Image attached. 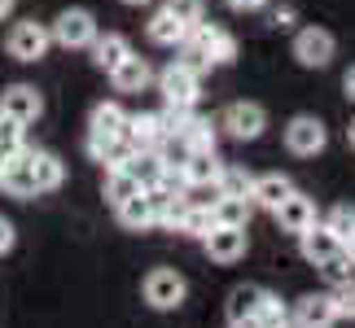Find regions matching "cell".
I'll list each match as a JSON object with an SVG mask.
<instances>
[{
	"mask_svg": "<svg viewBox=\"0 0 355 328\" xmlns=\"http://www.w3.org/2000/svg\"><path fill=\"white\" fill-rule=\"evenodd\" d=\"M49 31H53V44H62V48H92V39L101 35L97 18L88 9H62Z\"/></svg>",
	"mask_w": 355,
	"mask_h": 328,
	"instance_id": "6da1fadb",
	"label": "cell"
},
{
	"mask_svg": "<svg viewBox=\"0 0 355 328\" xmlns=\"http://www.w3.org/2000/svg\"><path fill=\"white\" fill-rule=\"evenodd\" d=\"M184 44H189V48H198L211 66H228V62L237 57V39L228 35L224 26H215V22H198L193 31H189Z\"/></svg>",
	"mask_w": 355,
	"mask_h": 328,
	"instance_id": "7a4b0ae2",
	"label": "cell"
},
{
	"mask_svg": "<svg viewBox=\"0 0 355 328\" xmlns=\"http://www.w3.org/2000/svg\"><path fill=\"white\" fill-rule=\"evenodd\" d=\"M49 44H53V31L44 22H13V31H9V39H5V48H9V57L13 62H40L49 53Z\"/></svg>",
	"mask_w": 355,
	"mask_h": 328,
	"instance_id": "3957f363",
	"label": "cell"
},
{
	"mask_svg": "<svg viewBox=\"0 0 355 328\" xmlns=\"http://www.w3.org/2000/svg\"><path fill=\"white\" fill-rule=\"evenodd\" d=\"M329 145V131H324V122L316 114H298L285 122V149L298 158H316L320 149Z\"/></svg>",
	"mask_w": 355,
	"mask_h": 328,
	"instance_id": "277c9868",
	"label": "cell"
},
{
	"mask_svg": "<svg viewBox=\"0 0 355 328\" xmlns=\"http://www.w3.org/2000/svg\"><path fill=\"white\" fill-rule=\"evenodd\" d=\"M184 293H189V284H184L180 271H171V267H158V271L145 276V302L154 311H175L184 302Z\"/></svg>",
	"mask_w": 355,
	"mask_h": 328,
	"instance_id": "5b68a950",
	"label": "cell"
},
{
	"mask_svg": "<svg viewBox=\"0 0 355 328\" xmlns=\"http://www.w3.org/2000/svg\"><path fill=\"white\" fill-rule=\"evenodd\" d=\"M220 127L233 136V140H259L268 127V114H263V105H254V101H233L220 114Z\"/></svg>",
	"mask_w": 355,
	"mask_h": 328,
	"instance_id": "8992f818",
	"label": "cell"
},
{
	"mask_svg": "<svg viewBox=\"0 0 355 328\" xmlns=\"http://www.w3.org/2000/svg\"><path fill=\"white\" fill-rule=\"evenodd\" d=\"M334 35L324 31V26H303V31L294 35V57L298 66H307V71H324V66L334 62Z\"/></svg>",
	"mask_w": 355,
	"mask_h": 328,
	"instance_id": "52a82bcc",
	"label": "cell"
},
{
	"mask_svg": "<svg viewBox=\"0 0 355 328\" xmlns=\"http://www.w3.org/2000/svg\"><path fill=\"white\" fill-rule=\"evenodd\" d=\"M198 84H202V75H193V71H189V66H180V62H171L167 71L158 75L162 101H167V105H180V109H193V101H198Z\"/></svg>",
	"mask_w": 355,
	"mask_h": 328,
	"instance_id": "ba28073f",
	"label": "cell"
},
{
	"mask_svg": "<svg viewBox=\"0 0 355 328\" xmlns=\"http://www.w3.org/2000/svg\"><path fill=\"white\" fill-rule=\"evenodd\" d=\"M0 193H9V197H35L40 193L26 149H18V154H9L5 162H0Z\"/></svg>",
	"mask_w": 355,
	"mask_h": 328,
	"instance_id": "9c48e42d",
	"label": "cell"
},
{
	"mask_svg": "<svg viewBox=\"0 0 355 328\" xmlns=\"http://www.w3.org/2000/svg\"><path fill=\"white\" fill-rule=\"evenodd\" d=\"M0 114L22 122V127H31V122L44 114V101H40V92L31 84H13V88L0 92Z\"/></svg>",
	"mask_w": 355,
	"mask_h": 328,
	"instance_id": "30bf717a",
	"label": "cell"
},
{
	"mask_svg": "<svg viewBox=\"0 0 355 328\" xmlns=\"http://www.w3.org/2000/svg\"><path fill=\"white\" fill-rule=\"evenodd\" d=\"M123 127H128V114H123V105H119V101H101L97 109H92V118H88V154H97L105 140L123 136Z\"/></svg>",
	"mask_w": 355,
	"mask_h": 328,
	"instance_id": "8fae6325",
	"label": "cell"
},
{
	"mask_svg": "<svg viewBox=\"0 0 355 328\" xmlns=\"http://www.w3.org/2000/svg\"><path fill=\"white\" fill-rule=\"evenodd\" d=\"M272 215H277L281 232H294V237H298V232H307L311 224H316V201L303 197V193H290V197H285Z\"/></svg>",
	"mask_w": 355,
	"mask_h": 328,
	"instance_id": "7c38bea8",
	"label": "cell"
},
{
	"mask_svg": "<svg viewBox=\"0 0 355 328\" xmlns=\"http://www.w3.org/2000/svg\"><path fill=\"white\" fill-rule=\"evenodd\" d=\"M202 245L215 263H237V258H245V228H211Z\"/></svg>",
	"mask_w": 355,
	"mask_h": 328,
	"instance_id": "4fadbf2b",
	"label": "cell"
},
{
	"mask_svg": "<svg viewBox=\"0 0 355 328\" xmlns=\"http://www.w3.org/2000/svg\"><path fill=\"white\" fill-rule=\"evenodd\" d=\"M334 320H338L334 293H307V298H298V307H294V328H329Z\"/></svg>",
	"mask_w": 355,
	"mask_h": 328,
	"instance_id": "5bb4252c",
	"label": "cell"
},
{
	"mask_svg": "<svg viewBox=\"0 0 355 328\" xmlns=\"http://www.w3.org/2000/svg\"><path fill=\"white\" fill-rule=\"evenodd\" d=\"M145 35L154 39V44H162V48H180L184 39H189V26H184L180 18H175V13H171V5H162V9L154 13V18L145 22Z\"/></svg>",
	"mask_w": 355,
	"mask_h": 328,
	"instance_id": "9a60e30c",
	"label": "cell"
},
{
	"mask_svg": "<svg viewBox=\"0 0 355 328\" xmlns=\"http://www.w3.org/2000/svg\"><path fill=\"white\" fill-rule=\"evenodd\" d=\"M298 250H303L307 263H316V267H320L324 258H334L338 250H343V241H338L324 224H311L307 232H298Z\"/></svg>",
	"mask_w": 355,
	"mask_h": 328,
	"instance_id": "2e32d148",
	"label": "cell"
},
{
	"mask_svg": "<svg viewBox=\"0 0 355 328\" xmlns=\"http://www.w3.org/2000/svg\"><path fill=\"white\" fill-rule=\"evenodd\" d=\"M110 84H114V92H145L149 84H154V71H149V62L145 57H123L114 71H110Z\"/></svg>",
	"mask_w": 355,
	"mask_h": 328,
	"instance_id": "e0dca14e",
	"label": "cell"
},
{
	"mask_svg": "<svg viewBox=\"0 0 355 328\" xmlns=\"http://www.w3.org/2000/svg\"><path fill=\"white\" fill-rule=\"evenodd\" d=\"M220 171H224V162L215 158V149L211 154H189V162L180 167V180H184V188H215Z\"/></svg>",
	"mask_w": 355,
	"mask_h": 328,
	"instance_id": "ac0fdd59",
	"label": "cell"
},
{
	"mask_svg": "<svg viewBox=\"0 0 355 328\" xmlns=\"http://www.w3.org/2000/svg\"><path fill=\"white\" fill-rule=\"evenodd\" d=\"M294 193V184H290V175H281V171H268V175H254V188H250V201L254 206H263V210H277L285 197Z\"/></svg>",
	"mask_w": 355,
	"mask_h": 328,
	"instance_id": "d6986e66",
	"label": "cell"
},
{
	"mask_svg": "<svg viewBox=\"0 0 355 328\" xmlns=\"http://www.w3.org/2000/svg\"><path fill=\"white\" fill-rule=\"evenodd\" d=\"M26 158H31V171H35L40 193H53V188H62L66 167H62L58 154H49V149H26Z\"/></svg>",
	"mask_w": 355,
	"mask_h": 328,
	"instance_id": "ffe728a7",
	"label": "cell"
},
{
	"mask_svg": "<svg viewBox=\"0 0 355 328\" xmlns=\"http://www.w3.org/2000/svg\"><path fill=\"white\" fill-rule=\"evenodd\" d=\"M123 57H132V44H128V39H123L119 31H105V35L92 39V66H97V71L110 75Z\"/></svg>",
	"mask_w": 355,
	"mask_h": 328,
	"instance_id": "44dd1931",
	"label": "cell"
},
{
	"mask_svg": "<svg viewBox=\"0 0 355 328\" xmlns=\"http://www.w3.org/2000/svg\"><path fill=\"white\" fill-rule=\"evenodd\" d=\"M123 136L136 145V149H158V140L167 131H162V118L158 114H128V127H123Z\"/></svg>",
	"mask_w": 355,
	"mask_h": 328,
	"instance_id": "7402d4cb",
	"label": "cell"
},
{
	"mask_svg": "<svg viewBox=\"0 0 355 328\" xmlns=\"http://www.w3.org/2000/svg\"><path fill=\"white\" fill-rule=\"evenodd\" d=\"M250 210H254L250 197H215L211 201L215 228H245V224H250Z\"/></svg>",
	"mask_w": 355,
	"mask_h": 328,
	"instance_id": "603a6c76",
	"label": "cell"
},
{
	"mask_svg": "<svg viewBox=\"0 0 355 328\" xmlns=\"http://www.w3.org/2000/svg\"><path fill=\"white\" fill-rule=\"evenodd\" d=\"M114 215H119V224L128 228V232L154 228V210H149V197H145V193H136V197L123 201V206H114Z\"/></svg>",
	"mask_w": 355,
	"mask_h": 328,
	"instance_id": "cb8c5ba5",
	"label": "cell"
},
{
	"mask_svg": "<svg viewBox=\"0 0 355 328\" xmlns=\"http://www.w3.org/2000/svg\"><path fill=\"white\" fill-rule=\"evenodd\" d=\"M259 302H263V289H259V284H237V289L228 293V324L259 316Z\"/></svg>",
	"mask_w": 355,
	"mask_h": 328,
	"instance_id": "d4e9b609",
	"label": "cell"
},
{
	"mask_svg": "<svg viewBox=\"0 0 355 328\" xmlns=\"http://www.w3.org/2000/svg\"><path fill=\"white\" fill-rule=\"evenodd\" d=\"M92 158H97L105 171H123V167H128V162L136 158V145L128 140V136H114V140H105Z\"/></svg>",
	"mask_w": 355,
	"mask_h": 328,
	"instance_id": "484cf974",
	"label": "cell"
},
{
	"mask_svg": "<svg viewBox=\"0 0 355 328\" xmlns=\"http://www.w3.org/2000/svg\"><path fill=\"white\" fill-rule=\"evenodd\" d=\"M250 188H254V175L241 171V167H228V162H224L220 180H215V193H220V197H250Z\"/></svg>",
	"mask_w": 355,
	"mask_h": 328,
	"instance_id": "4316f807",
	"label": "cell"
},
{
	"mask_svg": "<svg viewBox=\"0 0 355 328\" xmlns=\"http://www.w3.org/2000/svg\"><path fill=\"white\" fill-rule=\"evenodd\" d=\"M136 193H145V188H141V180H136L128 167H123V171H105V197H110L114 206H123V201L136 197Z\"/></svg>",
	"mask_w": 355,
	"mask_h": 328,
	"instance_id": "83f0119b",
	"label": "cell"
},
{
	"mask_svg": "<svg viewBox=\"0 0 355 328\" xmlns=\"http://www.w3.org/2000/svg\"><path fill=\"white\" fill-rule=\"evenodd\" d=\"M180 136H184V145L193 149V154H211V149H215V122H211V118H198V114H193V118L184 122Z\"/></svg>",
	"mask_w": 355,
	"mask_h": 328,
	"instance_id": "f1b7e54d",
	"label": "cell"
},
{
	"mask_svg": "<svg viewBox=\"0 0 355 328\" xmlns=\"http://www.w3.org/2000/svg\"><path fill=\"white\" fill-rule=\"evenodd\" d=\"M128 171L141 180V188H154V184L162 180V162H158L154 149H136V158L128 162Z\"/></svg>",
	"mask_w": 355,
	"mask_h": 328,
	"instance_id": "f546056e",
	"label": "cell"
},
{
	"mask_svg": "<svg viewBox=\"0 0 355 328\" xmlns=\"http://www.w3.org/2000/svg\"><path fill=\"white\" fill-rule=\"evenodd\" d=\"M211 228H215L211 206H207V201H189V210H184V219H180V232H184V237H207Z\"/></svg>",
	"mask_w": 355,
	"mask_h": 328,
	"instance_id": "4dcf8cb0",
	"label": "cell"
},
{
	"mask_svg": "<svg viewBox=\"0 0 355 328\" xmlns=\"http://www.w3.org/2000/svg\"><path fill=\"white\" fill-rule=\"evenodd\" d=\"M324 228L334 232L338 241H343V250L355 241V206H334L329 210V219H324Z\"/></svg>",
	"mask_w": 355,
	"mask_h": 328,
	"instance_id": "1f68e13d",
	"label": "cell"
},
{
	"mask_svg": "<svg viewBox=\"0 0 355 328\" xmlns=\"http://www.w3.org/2000/svg\"><path fill=\"white\" fill-rule=\"evenodd\" d=\"M334 311H338V320H355V276L334 284Z\"/></svg>",
	"mask_w": 355,
	"mask_h": 328,
	"instance_id": "d6a6232c",
	"label": "cell"
},
{
	"mask_svg": "<svg viewBox=\"0 0 355 328\" xmlns=\"http://www.w3.org/2000/svg\"><path fill=\"white\" fill-rule=\"evenodd\" d=\"M351 267H355V263H351V254H347V250H338L334 258H324V263H320V271H324V276H329L334 284L351 280Z\"/></svg>",
	"mask_w": 355,
	"mask_h": 328,
	"instance_id": "836d02e7",
	"label": "cell"
},
{
	"mask_svg": "<svg viewBox=\"0 0 355 328\" xmlns=\"http://www.w3.org/2000/svg\"><path fill=\"white\" fill-rule=\"evenodd\" d=\"M22 122H13V118H5L0 114V149H5V154H18V149H26L22 145Z\"/></svg>",
	"mask_w": 355,
	"mask_h": 328,
	"instance_id": "e575fe53",
	"label": "cell"
},
{
	"mask_svg": "<svg viewBox=\"0 0 355 328\" xmlns=\"http://www.w3.org/2000/svg\"><path fill=\"white\" fill-rule=\"evenodd\" d=\"M263 328H281L285 324V307H281V298H272V293H263V302H259V316H254Z\"/></svg>",
	"mask_w": 355,
	"mask_h": 328,
	"instance_id": "d590c367",
	"label": "cell"
},
{
	"mask_svg": "<svg viewBox=\"0 0 355 328\" xmlns=\"http://www.w3.org/2000/svg\"><path fill=\"white\" fill-rule=\"evenodd\" d=\"M167 5H171V13L189 26V31H193L198 22H207V18H202V0H167Z\"/></svg>",
	"mask_w": 355,
	"mask_h": 328,
	"instance_id": "8d00e7d4",
	"label": "cell"
},
{
	"mask_svg": "<svg viewBox=\"0 0 355 328\" xmlns=\"http://www.w3.org/2000/svg\"><path fill=\"white\" fill-rule=\"evenodd\" d=\"M9 250H13V224L0 215V254H9Z\"/></svg>",
	"mask_w": 355,
	"mask_h": 328,
	"instance_id": "74e56055",
	"label": "cell"
},
{
	"mask_svg": "<svg viewBox=\"0 0 355 328\" xmlns=\"http://www.w3.org/2000/svg\"><path fill=\"white\" fill-rule=\"evenodd\" d=\"M228 5H233V9H241V13H254V9H263L268 0H228Z\"/></svg>",
	"mask_w": 355,
	"mask_h": 328,
	"instance_id": "f35d334b",
	"label": "cell"
},
{
	"mask_svg": "<svg viewBox=\"0 0 355 328\" xmlns=\"http://www.w3.org/2000/svg\"><path fill=\"white\" fill-rule=\"evenodd\" d=\"M343 88H347V97H351V101H355V66H351V71H347V75H343Z\"/></svg>",
	"mask_w": 355,
	"mask_h": 328,
	"instance_id": "ab89813d",
	"label": "cell"
},
{
	"mask_svg": "<svg viewBox=\"0 0 355 328\" xmlns=\"http://www.w3.org/2000/svg\"><path fill=\"white\" fill-rule=\"evenodd\" d=\"M272 22H277V26H290L294 22V9H277V18H272Z\"/></svg>",
	"mask_w": 355,
	"mask_h": 328,
	"instance_id": "60d3db41",
	"label": "cell"
},
{
	"mask_svg": "<svg viewBox=\"0 0 355 328\" xmlns=\"http://www.w3.org/2000/svg\"><path fill=\"white\" fill-rule=\"evenodd\" d=\"M9 13H13V0H0V22H5Z\"/></svg>",
	"mask_w": 355,
	"mask_h": 328,
	"instance_id": "b9f144b4",
	"label": "cell"
},
{
	"mask_svg": "<svg viewBox=\"0 0 355 328\" xmlns=\"http://www.w3.org/2000/svg\"><path fill=\"white\" fill-rule=\"evenodd\" d=\"M233 328H263V324H259V320H254V316H250V320H237V324H233Z\"/></svg>",
	"mask_w": 355,
	"mask_h": 328,
	"instance_id": "7bdbcfd3",
	"label": "cell"
},
{
	"mask_svg": "<svg viewBox=\"0 0 355 328\" xmlns=\"http://www.w3.org/2000/svg\"><path fill=\"white\" fill-rule=\"evenodd\" d=\"M347 140H351V149H355V118H351V127H347Z\"/></svg>",
	"mask_w": 355,
	"mask_h": 328,
	"instance_id": "ee69618b",
	"label": "cell"
},
{
	"mask_svg": "<svg viewBox=\"0 0 355 328\" xmlns=\"http://www.w3.org/2000/svg\"><path fill=\"white\" fill-rule=\"evenodd\" d=\"M347 254H351V263H355V241H351V245H347Z\"/></svg>",
	"mask_w": 355,
	"mask_h": 328,
	"instance_id": "f6af8a7d",
	"label": "cell"
},
{
	"mask_svg": "<svg viewBox=\"0 0 355 328\" xmlns=\"http://www.w3.org/2000/svg\"><path fill=\"white\" fill-rule=\"evenodd\" d=\"M123 5H149V0H123Z\"/></svg>",
	"mask_w": 355,
	"mask_h": 328,
	"instance_id": "bcb514c9",
	"label": "cell"
},
{
	"mask_svg": "<svg viewBox=\"0 0 355 328\" xmlns=\"http://www.w3.org/2000/svg\"><path fill=\"white\" fill-rule=\"evenodd\" d=\"M5 158H9V154H5V149H0V162H5Z\"/></svg>",
	"mask_w": 355,
	"mask_h": 328,
	"instance_id": "7dc6e473",
	"label": "cell"
},
{
	"mask_svg": "<svg viewBox=\"0 0 355 328\" xmlns=\"http://www.w3.org/2000/svg\"><path fill=\"white\" fill-rule=\"evenodd\" d=\"M281 328H290V324H281Z\"/></svg>",
	"mask_w": 355,
	"mask_h": 328,
	"instance_id": "c3c4849f",
	"label": "cell"
}]
</instances>
